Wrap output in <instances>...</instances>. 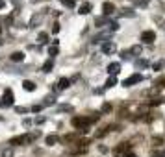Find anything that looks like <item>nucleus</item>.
I'll use <instances>...</instances> for the list:
<instances>
[{"mask_svg": "<svg viewBox=\"0 0 165 157\" xmlns=\"http://www.w3.org/2000/svg\"><path fill=\"white\" fill-rule=\"evenodd\" d=\"M45 142H46L48 146H54V144L60 142V137H58V135H48V137L45 139Z\"/></svg>", "mask_w": 165, "mask_h": 157, "instance_id": "14", "label": "nucleus"}, {"mask_svg": "<svg viewBox=\"0 0 165 157\" xmlns=\"http://www.w3.org/2000/svg\"><path fill=\"white\" fill-rule=\"evenodd\" d=\"M41 109H43L41 105H34V107H32V111H34V113H39Z\"/></svg>", "mask_w": 165, "mask_h": 157, "instance_id": "34", "label": "nucleus"}, {"mask_svg": "<svg viewBox=\"0 0 165 157\" xmlns=\"http://www.w3.org/2000/svg\"><path fill=\"white\" fill-rule=\"evenodd\" d=\"M128 54H134V56H139V54H141V46H139V44H136V46H132Z\"/></svg>", "mask_w": 165, "mask_h": 157, "instance_id": "21", "label": "nucleus"}, {"mask_svg": "<svg viewBox=\"0 0 165 157\" xmlns=\"http://www.w3.org/2000/svg\"><path fill=\"white\" fill-rule=\"evenodd\" d=\"M37 43H41V44H45V43H48V35H46L45 32H41V33L37 35Z\"/></svg>", "mask_w": 165, "mask_h": 157, "instance_id": "20", "label": "nucleus"}, {"mask_svg": "<svg viewBox=\"0 0 165 157\" xmlns=\"http://www.w3.org/2000/svg\"><path fill=\"white\" fill-rule=\"evenodd\" d=\"M2 157H13V152L8 148V150H4V152H2Z\"/></svg>", "mask_w": 165, "mask_h": 157, "instance_id": "26", "label": "nucleus"}, {"mask_svg": "<svg viewBox=\"0 0 165 157\" xmlns=\"http://www.w3.org/2000/svg\"><path fill=\"white\" fill-rule=\"evenodd\" d=\"M146 65H148V63H146L145 59H137V61H136V67H137V68H145Z\"/></svg>", "mask_w": 165, "mask_h": 157, "instance_id": "24", "label": "nucleus"}, {"mask_svg": "<svg viewBox=\"0 0 165 157\" xmlns=\"http://www.w3.org/2000/svg\"><path fill=\"white\" fill-rule=\"evenodd\" d=\"M60 111H72L71 105H60Z\"/></svg>", "mask_w": 165, "mask_h": 157, "instance_id": "32", "label": "nucleus"}, {"mask_svg": "<svg viewBox=\"0 0 165 157\" xmlns=\"http://www.w3.org/2000/svg\"><path fill=\"white\" fill-rule=\"evenodd\" d=\"M60 32V22H56L54 26H52V33H58Z\"/></svg>", "mask_w": 165, "mask_h": 157, "instance_id": "29", "label": "nucleus"}, {"mask_svg": "<svg viewBox=\"0 0 165 157\" xmlns=\"http://www.w3.org/2000/svg\"><path fill=\"white\" fill-rule=\"evenodd\" d=\"M43 19H45V13L37 11V13H34V15H32V19H30V22H28V26H30V28H35V26H39V24H41Z\"/></svg>", "mask_w": 165, "mask_h": 157, "instance_id": "5", "label": "nucleus"}, {"mask_svg": "<svg viewBox=\"0 0 165 157\" xmlns=\"http://www.w3.org/2000/svg\"><path fill=\"white\" fill-rule=\"evenodd\" d=\"M9 59H11V61H17V63H21V61H24V54H22V52H13V54L9 56Z\"/></svg>", "mask_w": 165, "mask_h": 157, "instance_id": "15", "label": "nucleus"}, {"mask_svg": "<svg viewBox=\"0 0 165 157\" xmlns=\"http://www.w3.org/2000/svg\"><path fill=\"white\" fill-rule=\"evenodd\" d=\"M4 6H6V2H4V0H0V9H2Z\"/></svg>", "mask_w": 165, "mask_h": 157, "instance_id": "39", "label": "nucleus"}, {"mask_svg": "<svg viewBox=\"0 0 165 157\" xmlns=\"http://www.w3.org/2000/svg\"><path fill=\"white\" fill-rule=\"evenodd\" d=\"M95 120H98V115H97V113H95L93 117H74L72 118V126L85 131V128H87L91 122H95Z\"/></svg>", "mask_w": 165, "mask_h": 157, "instance_id": "1", "label": "nucleus"}, {"mask_svg": "<svg viewBox=\"0 0 165 157\" xmlns=\"http://www.w3.org/2000/svg\"><path fill=\"white\" fill-rule=\"evenodd\" d=\"M34 137H35V135H28V133H24V135H19V137H13L11 140H9V144H13V146H22V144H30Z\"/></svg>", "mask_w": 165, "mask_h": 157, "instance_id": "2", "label": "nucleus"}, {"mask_svg": "<svg viewBox=\"0 0 165 157\" xmlns=\"http://www.w3.org/2000/svg\"><path fill=\"white\" fill-rule=\"evenodd\" d=\"M123 157H136V155H134V154H132V152H126V154H124Z\"/></svg>", "mask_w": 165, "mask_h": 157, "instance_id": "38", "label": "nucleus"}, {"mask_svg": "<svg viewBox=\"0 0 165 157\" xmlns=\"http://www.w3.org/2000/svg\"><path fill=\"white\" fill-rule=\"evenodd\" d=\"M22 89L28 91V93H32V91H35V83L30 81V79H24V81H22Z\"/></svg>", "mask_w": 165, "mask_h": 157, "instance_id": "13", "label": "nucleus"}, {"mask_svg": "<svg viewBox=\"0 0 165 157\" xmlns=\"http://www.w3.org/2000/svg\"><path fill=\"white\" fill-rule=\"evenodd\" d=\"M72 2H76V0H72Z\"/></svg>", "mask_w": 165, "mask_h": 157, "instance_id": "42", "label": "nucleus"}, {"mask_svg": "<svg viewBox=\"0 0 165 157\" xmlns=\"http://www.w3.org/2000/svg\"><path fill=\"white\" fill-rule=\"evenodd\" d=\"M35 122H37V124H43V122H45V117H37L35 118Z\"/></svg>", "mask_w": 165, "mask_h": 157, "instance_id": "35", "label": "nucleus"}, {"mask_svg": "<svg viewBox=\"0 0 165 157\" xmlns=\"http://www.w3.org/2000/svg\"><path fill=\"white\" fill-rule=\"evenodd\" d=\"M13 91L11 89H4V96L0 100V107H11L13 105Z\"/></svg>", "mask_w": 165, "mask_h": 157, "instance_id": "3", "label": "nucleus"}, {"mask_svg": "<svg viewBox=\"0 0 165 157\" xmlns=\"http://www.w3.org/2000/svg\"><path fill=\"white\" fill-rule=\"evenodd\" d=\"M102 52L104 54H113V52H115V43H113V41L104 43L102 44Z\"/></svg>", "mask_w": 165, "mask_h": 157, "instance_id": "9", "label": "nucleus"}, {"mask_svg": "<svg viewBox=\"0 0 165 157\" xmlns=\"http://www.w3.org/2000/svg\"><path fill=\"white\" fill-rule=\"evenodd\" d=\"M52 68H54V61H52V59L45 61V65H43V72H50Z\"/></svg>", "mask_w": 165, "mask_h": 157, "instance_id": "16", "label": "nucleus"}, {"mask_svg": "<svg viewBox=\"0 0 165 157\" xmlns=\"http://www.w3.org/2000/svg\"><path fill=\"white\" fill-rule=\"evenodd\" d=\"M61 2H63V0H61Z\"/></svg>", "mask_w": 165, "mask_h": 157, "instance_id": "43", "label": "nucleus"}, {"mask_svg": "<svg viewBox=\"0 0 165 157\" xmlns=\"http://www.w3.org/2000/svg\"><path fill=\"white\" fill-rule=\"evenodd\" d=\"M11 2H13V4H19V2H21V0H11Z\"/></svg>", "mask_w": 165, "mask_h": 157, "instance_id": "40", "label": "nucleus"}, {"mask_svg": "<svg viewBox=\"0 0 165 157\" xmlns=\"http://www.w3.org/2000/svg\"><path fill=\"white\" fill-rule=\"evenodd\" d=\"M134 15H136V13H134L132 9H128V8H126V9H123V11H121V17H134Z\"/></svg>", "mask_w": 165, "mask_h": 157, "instance_id": "22", "label": "nucleus"}, {"mask_svg": "<svg viewBox=\"0 0 165 157\" xmlns=\"http://www.w3.org/2000/svg\"><path fill=\"white\" fill-rule=\"evenodd\" d=\"M137 4H139V6H146V4H148V0H137Z\"/></svg>", "mask_w": 165, "mask_h": 157, "instance_id": "36", "label": "nucleus"}, {"mask_svg": "<svg viewBox=\"0 0 165 157\" xmlns=\"http://www.w3.org/2000/svg\"><path fill=\"white\" fill-rule=\"evenodd\" d=\"M113 11H115V6H113L111 2H104V4H102V13H104V17H109Z\"/></svg>", "mask_w": 165, "mask_h": 157, "instance_id": "8", "label": "nucleus"}, {"mask_svg": "<svg viewBox=\"0 0 165 157\" xmlns=\"http://www.w3.org/2000/svg\"><path fill=\"white\" fill-rule=\"evenodd\" d=\"M102 111H104V113L111 111V105H109V104H104V105H102Z\"/></svg>", "mask_w": 165, "mask_h": 157, "instance_id": "33", "label": "nucleus"}, {"mask_svg": "<svg viewBox=\"0 0 165 157\" xmlns=\"http://www.w3.org/2000/svg\"><path fill=\"white\" fill-rule=\"evenodd\" d=\"M115 83H117V79H115V76H109V78H108V81H106V87H113Z\"/></svg>", "mask_w": 165, "mask_h": 157, "instance_id": "23", "label": "nucleus"}, {"mask_svg": "<svg viewBox=\"0 0 165 157\" xmlns=\"http://www.w3.org/2000/svg\"><path fill=\"white\" fill-rule=\"evenodd\" d=\"M43 104H45V105H54V104H56V98H54V94H48L46 98L43 100Z\"/></svg>", "mask_w": 165, "mask_h": 157, "instance_id": "18", "label": "nucleus"}, {"mask_svg": "<svg viewBox=\"0 0 165 157\" xmlns=\"http://www.w3.org/2000/svg\"><path fill=\"white\" fill-rule=\"evenodd\" d=\"M58 54H60V48H58V46H54V44H52V46H50V48H48V56H50V58H56V56H58Z\"/></svg>", "mask_w": 165, "mask_h": 157, "instance_id": "17", "label": "nucleus"}, {"mask_svg": "<svg viewBox=\"0 0 165 157\" xmlns=\"http://www.w3.org/2000/svg\"><path fill=\"white\" fill-rule=\"evenodd\" d=\"M156 85H158V87H165V78H160L156 81Z\"/></svg>", "mask_w": 165, "mask_h": 157, "instance_id": "31", "label": "nucleus"}, {"mask_svg": "<svg viewBox=\"0 0 165 157\" xmlns=\"http://www.w3.org/2000/svg\"><path fill=\"white\" fill-rule=\"evenodd\" d=\"M128 150H130V144H128V142H123V144H121V146H117V148H115L113 152H115L117 155H119V154H121V155H124V154H126Z\"/></svg>", "mask_w": 165, "mask_h": 157, "instance_id": "12", "label": "nucleus"}, {"mask_svg": "<svg viewBox=\"0 0 165 157\" xmlns=\"http://www.w3.org/2000/svg\"><path fill=\"white\" fill-rule=\"evenodd\" d=\"M63 4H65L67 8H74V2H72V0H63Z\"/></svg>", "mask_w": 165, "mask_h": 157, "instance_id": "30", "label": "nucleus"}, {"mask_svg": "<svg viewBox=\"0 0 165 157\" xmlns=\"http://www.w3.org/2000/svg\"><path fill=\"white\" fill-rule=\"evenodd\" d=\"M91 9H93V6H91V2H83L82 6L78 8V13H80V15H87V13H89Z\"/></svg>", "mask_w": 165, "mask_h": 157, "instance_id": "11", "label": "nucleus"}, {"mask_svg": "<svg viewBox=\"0 0 165 157\" xmlns=\"http://www.w3.org/2000/svg\"><path fill=\"white\" fill-rule=\"evenodd\" d=\"M95 24H97V26H104V24H109V19H108V17H98V19H95Z\"/></svg>", "mask_w": 165, "mask_h": 157, "instance_id": "19", "label": "nucleus"}, {"mask_svg": "<svg viewBox=\"0 0 165 157\" xmlns=\"http://www.w3.org/2000/svg\"><path fill=\"white\" fill-rule=\"evenodd\" d=\"M4 22H6V24H8V26H9V24H11V22H13V15H8V17H6V19H4Z\"/></svg>", "mask_w": 165, "mask_h": 157, "instance_id": "28", "label": "nucleus"}, {"mask_svg": "<svg viewBox=\"0 0 165 157\" xmlns=\"http://www.w3.org/2000/svg\"><path fill=\"white\" fill-rule=\"evenodd\" d=\"M165 61H158V63H154V70H160V68H163Z\"/></svg>", "mask_w": 165, "mask_h": 157, "instance_id": "25", "label": "nucleus"}, {"mask_svg": "<svg viewBox=\"0 0 165 157\" xmlns=\"http://www.w3.org/2000/svg\"><path fill=\"white\" fill-rule=\"evenodd\" d=\"M0 32H2V22H0Z\"/></svg>", "mask_w": 165, "mask_h": 157, "instance_id": "41", "label": "nucleus"}, {"mask_svg": "<svg viewBox=\"0 0 165 157\" xmlns=\"http://www.w3.org/2000/svg\"><path fill=\"white\" fill-rule=\"evenodd\" d=\"M15 111H17V113H28L30 109H28V107H15Z\"/></svg>", "mask_w": 165, "mask_h": 157, "instance_id": "27", "label": "nucleus"}, {"mask_svg": "<svg viewBox=\"0 0 165 157\" xmlns=\"http://www.w3.org/2000/svg\"><path fill=\"white\" fill-rule=\"evenodd\" d=\"M119 70H121V63H109L108 65V74L109 76H115Z\"/></svg>", "mask_w": 165, "mask_h": 157, "instance_id": "10", "label": "nucleus"}, {"mask_svg": "<svg viewBox=\"0 0 165 157\" xmlns=\"http://www.w3.org/2000/svg\"><path fill=\"white\" fill-rule=\"evenodd\" d=\"M71 85V79H67V78H60L58 81H56V91H65L67 87Z\"/></svg>", "mask_w": 165, "mask_h": 157, "instance_id": "7", "label": "nucleus"}, {"mask_svg": "<svg viewBox=\"0 0 165 157\" xmlns=\"http://www.w3.org/2000/svg\"><path fill=\"white\" fill-rule=\"evenodd\" d=\"M152 157H165V152H158V154H154Z\"/></svg>", "mask_w": 165, "mask_h": 157, "instance_id": "37", "label": "nucleus"}, {"mask_svg": "<svg viewBox=\"0 0 165 157\" xmlns=\"http://www.w3.org/2000/svg\"><path fill=\"white\" fill-rule=\"evenodd\" d=\"M139 81H143V76L141 74H132V76H128V78L123 81L124 87H132V85H136V83H139Z\"/></svg>", "mask_w": 165, "mask_h": 157, "instance_id": "4", "label": "nucleus"}, {"mask_svg": "<svg viewBox=\"0 0 165 157\" xmlns=\"http://www.w3.org/2000/svg\"><path fill=\"white\" fill-rule=\"evenodd\" d=\"M141 41L146 43V44H150V43H154V41H156V33H154L152 30H146V32L141 33Z\"/></svg>", "mask_w": 165, "mask_h": 157, "instance_id": "6", "label": "nucleus"}]
</instances>
